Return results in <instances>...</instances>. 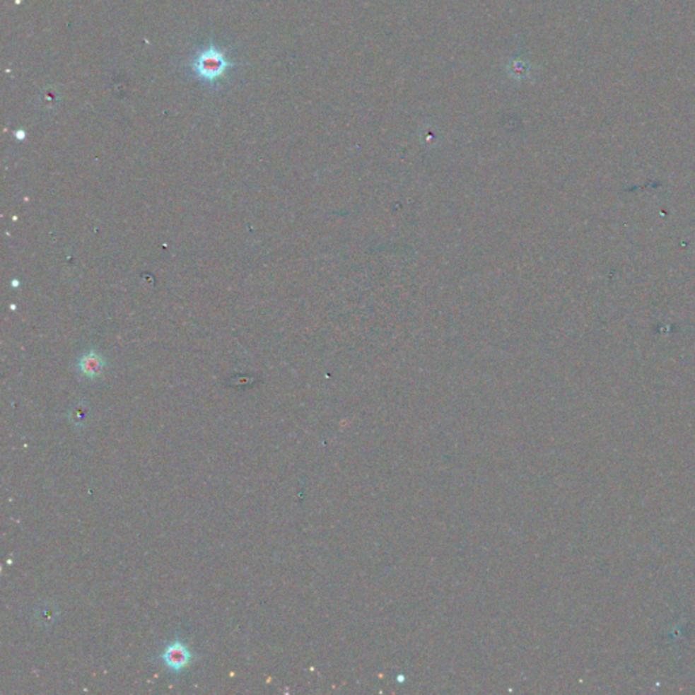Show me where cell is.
<instances>
[{
	"label": "cell",
	"instance_id": "obj_1",
	"mask_svg": "<svg viewBox=\"0 0 695 695\" xmlns=\"http://www.w3.org/2000/svg\"><path fill=\"white\" fill-rule=\"evenodd\" d=\"M233 67L234 64L215 45H211L209 48L200 52L192 63L193 72L197 75L199 79L206 83H216Z\"/></svg>",
	"mask_w": 695,
	"mask_h": 695
},
{
	"label": "cell",
	"instance_id": "obj_2",
	"mask_svg": "<svg viewBox=\"0 0 695 695\" xmlns=\"http://www.w3.org/2000/svg\"><path fill=\"white\" fill-rule=\"evenodd\" d=\"M162 658L165 664L173 671H182L192 660V653L187 645L175 641L166 648Z\"/></svg>",
	"mask_w": 695,
	"mask_h": 695
},
{
	"label": "cell",
	"instance_id": "obj_3",
	"mask_svg": "<svg viewBox=\"0 0 695 695\" xmlns=\"http://www.w3.org/2000/svg\"><path fill=\"white\" fill-rule=\"evenodd\" d=\"M105 367V361L100 354L95 352H88L79 361V370L87 378H97L100 376Z\"/></svg>",
	"mask_w": 695,
	"mask_h": 695
}]
</instances>
